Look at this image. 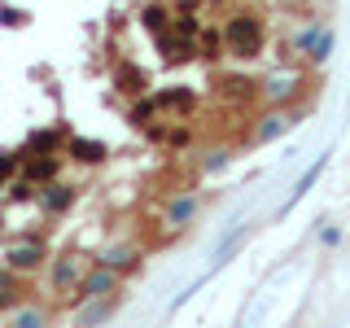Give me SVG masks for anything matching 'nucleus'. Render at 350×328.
I'll return each mask as SVG.
<instances>
[{
    "label": "nucleus",
    "mask_w": 350,
    "mask_h": 328,
    "mask_svg": "<svg viewBox=\"0 0 350 328\" xmlns=\"http://www.w3.org/2000/svg\"><path fill=\"white\" fill-rule=\"evenodd\" d=\"M66 153H70L75 162H83V167H96V162L109 158V145L105 140H92V136H70L66 140Z\"/></svg>",
    "instance_id": "nucleus-11"
},
{
    "label": "nucleus",
    "mask_w": 350,
    "mask_h": 328,
    "mask_svg": "<svg viewBox=\"0 0 350 328\" xmlns=\"http://www.w3.org/2000/svg\"><path fill=\"white\" fill-rule=\"evenodd\" d=\"M75 197H79V193H75V184L57 180V184H44L36 202H40V210L49 215V219H62V215H66V210H70V206H75Z\"/></svg>",
    "instance_id": "nucleus-8"
},
{
    "label": "nucleus",
    "mask_w": 350,
    "mask_h": 328,
    "mask_svg": "<svg viewBox=\"0 0 350 328\" xmlns=\"http://www.w3.org/2000/svg\"><path fill=\"white\" fill-rule=\"evenodd\" d=\"M324 167H328V158H315V167H306V171L298 175V184H293V193H289V206H293V202H298V197H302L306 189H311V184H315V180H320V171H324Z\"/></svg>",
    "instance_id": "nucleus-23"
},
{
    "label": "nucleus",
    "mask_w": 350,
    "mask_h": 328,
    "mask_svg": "<svg viewBox=\"0 0 350 328\" xmlns=\"http://www.w3.org/2000/svg\"><path fill=\"white\" fill-rule=\"evenodd\" d=\"M175 31H180L184 40H197L202 36V22H197V14H175Z\"/></svg>",
    "instance_id": "nucleus-25"
},
{
    "label": "nucleus",
    "mask_w": 350,
    "mask_h": 328,
    "mask_svg": "<svg viewBox=\"0 0 350 328\" xmlns=\"http://www.w3.org/2000/svg\"><path fill=\"white\" fill-rule=\"evenodd\" d=\"M88 271H92V267H83V258H79V254L62 249V254L53 258V293H57L62 302H70L75 293H79V284H83Z\"/></svg>",
    "instance_id": "nucleus-3"
},
{
    "label": "nucleus",
    "mask_w": 350,
    "mask_h": 328,
    "mask_svg": "<svg viewBox=\"0 0 350 328\" xmlns=\"http://www.w3.org/2000/svg\"><path fill=\"white\" fill-rule=\"evenodd\" d=\"M0 22H5V27H27V14H22V9H14V5H0Z\"/></svg>",
    "instance_id": "nucleus-26"
},
{
    "label": "nucleus",
    "mask_w": 350,
    "mask_h": 328,
    "mask_svg": "<svg viewBox=\"0 0 350 328\" xmlns=\"http://www.w3.org/2000/svg\"><path fill=\"white\" fill-rule=\"evenodd\" d=\"M197 53H202V57H224V27H202V36H197Z\"/></svg>",
    "instance_id": "nucleus-20"
},
{
    "label": "nucleus",
    "mask_w": 350,
    "mask_h": 328,
    "mask_svg": "<svg viewBox=\"0 0 350 328\" xmlns=\"http://www.w3.org/2000/svg\"><path fill=\"white\" fill-rule=\"evenodd\" d=\"M18 171H22V153H18V149H14V153L0 149V193L14 184V175H18Z\"/></svg>",
    "instance_id": "nucleus-22"
},
{
    "label": "nucleus",
    "mask_w": 350,
    "mask_h": 328,
    "mask_svg": "<svg viewBox=\"0 0 350 328\" xmlns=\"http://www.w3.org/2000/svg\"><path fill=\"white\" fill-rule=\"evenodd\" d=\"M9 328H49V311L36 306V302H27V306H18V311H14Z\"/></svg>",
    "instance_id": "nucleus-19"
},
{
    "label": "nucleus",
    "mask_w": 350,
    "mask_h": 328,
    "mask_svg": "<svg viewBox=\"0 0 350 328\" xmlns=\"http://www.w3.org/2000/svg\"><path fill=\"white\" fill-rule=\"evenodd\" d=\"M193 215H197V197H171V202H167V223L171 228L193 223Z\"/></svg>",
    "instance_id": "nucleus-18"
},
{
    "label": "nucleus",
    "mask_w": 350,
    "mask_h": 328,
    "mask_svg": "<svg viewBox=\"0 0 350 328\" xmlns=\"http://www.w3.org/2000/svg\"><path fill=\"white\" fill-rule=\"evenodd\" d=\"M44 262H49V241L44 236H18L14 245H9V254H5V267H14L18 276H31V271H40Z\"/></svg>",
    "instance_id": "nucleus-2"
},
{
    "label": "nucleus",
    "mask_w": 350,
    "mask_h": 328,
    "mask_svg": "<svg viewBox=\"0 0 350 328\" xmlns=\"http://www.w3.org/2000/svg\"><path fill=\"white\" fill-rule=\"evenodd\" d=\"M149 70L145 66H136V62H118L114 66V87L123 96H131V101H140V96H149Z\"/></svg>",
    "instance_id": "nucleus-6"
},
{
    "label": "nucleus",
    "mask_w": 350,
    "mask_h": 328,
    "mask_svg": "<svg viewBox=\"0 0 350 328\" xmlns=\"http://www.w3.org/2000/svg\"><path fill=\"white\" fill-rule=\"evenodd\" d=\"M202 167H206V171H224V167H228V149L206 153V158H202Z\"/></svg>",
    "instance_id": "nucleus-27"
},
{
    "label": "nucleus",
    "mask_w": 350,
    "mask_h": 328,
    "mask_svg": "<svg viewBox=\"0 0 350 328\" xmlns=\"http://www.w3.org/2000/svg\"><path fill=\"white\" fill-rule=\"evenodd\" d=\"M118 293V271H109V267H101L96 262L92 271L83 276V284H79V293H75V306H83V302H96V298H114Z\"/></svg>",
    "instance_id": "nucleus-4"
},
{
    "label": "nucleus",
    "mask_w": 350,
    "mask_h": 328,
    "mask_svg": "<svg viewBox=\"0 0 350 328\" xmlns=\"http://www.w3.org/2000/svg\"><path fill=\"white\" fill-rule=\"evenodd\" d=\"M158 114H162V109H158L153 96H140V101L127 105V123L131 127H153V123H158Z\"/></svg>",
    "instance_id": "nucleus-17"
},
{
    "label": "nucleus",
    "mask_w": 350,
    "mask_h": 328,
    "mask_svg": "<svg viewBox=\"0 0 350 328\" xmlns=\"http://www.w3.org/2000/svg\"><path fill=\"white\" fill-rule=\"evenodd\" d=\"M62 175V153H53V158H27L22 162V180L36 184V189H44V184H57Z\"/></svg>",
    "instance_id": "nucleus-10"
},
{
    "label": "nucleus",
    "mask_w": 350,
    "mask_h": 328,
    "mask_svg": "<svg viewBox=\"0 0 350 328\" xmlns=\"http://www.w3.org/2000/svg\"><path fill=\"white\" fill-rule=\"evenodd\" d=\"M118 298H96V302H83L79 315H75V328H101L109 315H114Z\"/></svg>",
    "instance_id": "nucleus-13"
},
{
    "label": "nucleus",
    "mask_w": 350,
    "mask_h": 328,
    "mask_svg": "<svg viewBox=\"0 0 350 328\" xmlns=\"http://www.w3.org/2000/svg\"><path fill=\"white\" fill-rule=\"evenodd\" d=\"M153 101H158V109H175V114H189V109L197 105V92H193V87H167V92H158Z\"/></svg>",
    "instance_id": "nucleus-14"
},
{
    "label": "nucleus",
    "mask_w": 350,
    "mask_h": 328,
    "mask_svg": "<svg viewBox=\"0 0 350 328\" xmlns=\"http://www.w3.org/2000/svg\"><path fill=\"white\" fill-rule=\"evenodd\" d=\"M262 96L267 101H293L298 96V79L293 74H271V79H262Z\"/></svg>",
    "instance_id": "nucleus-16"
},
{
    "label": "nucleus",
    "mask_w": 350,
    "mask_h": 328,
    "mask_svg": "<svg viewBox=\"0 0 350 328\" xmlns=\"http://www.w3.org/2000/svg\"><path fill=\"white\" fill-rule=\"evenodd\" d=\"M162 145H167V149H189L193 145V131L189 127H167V131H162Z\"/></svg>",
    "instance_id": "nucleus-24"
},
{
    "label": "nucleus",
    "mask_w": 350,
    "mask_h": 328,
    "mask_svg": "<svg viewBox=\"0 0 350 328\" xmlns=\"http://www.w3.org/2000/svg\"><path fill=\"white\" fill-rule=\"evenodd\" d=\"M66 131H57V127H40V131H31L27 136V145H22L18 153H22V162L27 158H53V153H66Z\"/></svg>",
    "instance_id": "nucleus-5"
},
{
    "label": "nucleus",
    "mask_w": 350,
    "mask_h": 328,
    "mask_svg": "<svg viewBox=\"0 0 350 328\" xmlns=\"http://www.w3.org/2000/svg\"><path fill=\"white\" fill-rule=\"evenodd\" d=\"M293 49L302 53V62H311V66H320L328 53H333V31L328 27H306L302 36H298V44Z\"/></svg>",
    "instance_id": "nucleus-7"
},
{
    "label": "nucleus",
    "mask_w": 350,
    "mask_h": 328,
    "mask_svg": "<svg viewBox=\"0 0 350 328\" xmlns=\"http://www.w3.org/2000/svg\"><path fill=\"white\" fill-rule=\"evenodd\" d=\"M140 27H145L149 36L158 40V36H167V31L175 27V18H171V14H167L162 5H145V9H140Z\"/></svg>",
    "instance_id": "nucleus-15"
},
{
    "label": "nucleus",
    "mask_w": 350,
    "mask_h": 328,
    "mask_svg": "<svg viewBox=\"0 0 350 328\" xmlns=\"http://www.w3.org/2000/svg\"><path fill=\"white\" fill-rule=\"evenodd\" d=\"M224 49L241 62L258 57V53L267 49V27H262V18L250 14V9H237V14L224 22Z\"/></svg>",
    "instance_id": "nucleus-1"
},
{
    "label": "nucleus",
    "mask_w": 350,
    "mask_h": 328,
    "mask_svg": "<svg viewBox=\"0 0 350 328\" xmlns=\"http://www.w3.org/2000/svg\"><path fill=\"white\" fill-rule=\"evenodd\" d=\"M96 262L123 276V271H136V267H140V249L131 245V241H123V245H105V249H101V258H96Z\"/></svg>",
    "instance_id": "nucleus-12"
},
{
    "label": "nucleus",
    "mask_w": 350,
    "mask_h": 328,
    "mask_svg": "<svg viewBox=\"0 0 350 328\" xmlns=\"http://www.w3.org/2000/svg\"><path fill=\"white\" fill-rule=\"evenodd\" d=\"M320 241H324V245H337V241H342V228H324Z\"/></svg>",
    "instance_id": "nucleus-28"
},
{
    "label": "nucleus",
    "mask_w": 350,
    "mask_h": 328,
    "mask_svg": "<svg viewBox=\"0 0 350 328\" xmlns=\"http://www.w3.org/2000/svg\"><path fill=\"white\" fill-rule=\"evenodd\" d=\"M27 276H18L14 267H5L0 271V311H18V306H27L31 298H27Z\"/></svg>",
    "instance_id": "nucleus-9"
},
{
    "label": "nucleus",
    "mask_w": 350,
    "mask_h": 328,
    "mask_svg": "<svg viewBox=\"0 0 350 328\" xmlns=\"http://www.w3.org/2000/svg\"><path fill=\"white\" fill-rule=\"evenodd\" d=\"M293 123H298V114H267V118H262V127L254 131V140H258V145H267V140H276L280 131L293 127Z\"/></svg>",
    "instance_id": "nucleus-21"
}]
</instances>
